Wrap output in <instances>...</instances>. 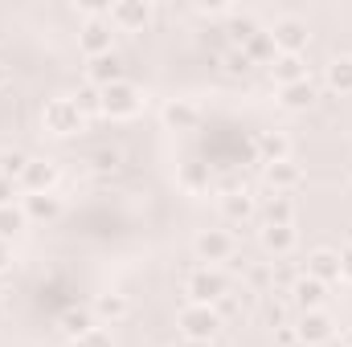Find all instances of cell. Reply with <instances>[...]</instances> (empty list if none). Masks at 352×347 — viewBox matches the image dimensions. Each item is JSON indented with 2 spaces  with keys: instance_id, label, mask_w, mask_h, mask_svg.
I'll use <instances>...</instances> for the list:
<instances>
[{
  "instance_id": "cell-8",
  "label": "cell",
  "mask_w": 352,
  "mask_h": 347,
  "mask_svg": "<svg viewBox=\"0 0 352 347\" xmlns=\"http://www.w3.org/2000/svg\"><path fill=\"white\" fill-rule=\"evenodd\" d=\"M295 335H299V344H307V347H324V344H332L336 323H332V315H328V311H303V319H299Z\"/></svg>"
},
{
  "instance_id": "cell-3",
  "label": "cell",
  "mask_w": 352,
  "mask_h": 347,
  "mask_svg": "<svg viewBox=\"0 0 352 347\" xmlns=\"http://www.w3.org/2000/svg\"><path fill=\"white\" fill-rule=\"evenodd\" d=\"M266 33H270L274 49H278V53H291V58H299V53L307 49V41H311V29H307L303 16H278Z\"/></svg>"
},
{
  "instance_id": "cell-29",
  "label": "cell",
  "mask_w": 352,
  "mask_h": 347,
  "mask_svg": "<svg viewBox=\"0 0 352 347\" xmlns=\"http://www.w3.org/2000/svg\"><path fill=\"white\" fill-rule=\"evenodd\" d=\"M180 188H184V192H192V196H197V192H205V188H209V172H205L201 164H188V168L180 172Z\"/></svg>"
},
{
  "instance_id": "cell-6",
  "label": "cell",
  "mask_w": 352,
  "mask_h": 347,
  "mask_svg": "<svg viewBox=\"0 0 352 347\" xmlns=\"http://www.w3.org/2000/svg\"><path fill=\"white\" fill-rule=\"evenodd\" d=\"M234 250H238V241H234V233H226V229H205V233H197V241H192V254H197L201 265L230 261Z\"/></svg>"
},
{
  "instance_id": "cell-24",
  "label": "cell",
  "mask_w": 352,
  "mask_h": 347,
  "mask_svg": "<svg viewBox=\"0 0 352 347\" xmlns=\"http://www.w3.org/2000/svg\"><path fill=\"white\" fill-rule=\"evenodd\" d=\"M266 225H295V204H291V196H270V204H266Z\"/></svg>"
},
{
  "instance_id": "cell-35",
  "label": "cell",
  "mask_w": 352,
  "mask_h": 347,
  "mask_svg": "<svg viewBox=\"0 0 352 347\" xmlns=\"http://www.w3.org/2000/svg\"><path fill=\"white\" fill-rule=\"evenodd\" d=\"M12 265V250H8V241H0V274Z\"/></svg>"
},
{
  "instance_id": "cell-25",
  "label": "cell",
  "mask_w": 352,
  "mask_h": 347,
  "mask_svg": "<svg viewBox=\"0 0 352 347\" xmlns=\"http://www.w3.org/2000/svg\"><path fill=\"white\" fill-rule=\"evenodd\" d=\"M25 225H29V217H25V208H21V204H8V208H0V241L16 237Z\"/></svg>"
},
{
  "instance_id": "cell-15",
  "label": "cell",
  "mask_w": 352,
  "mask_h": 347,
  "mask_svg": "<svg viewBox=\"0 0 352 347\" xmlns=\"http://www.w3.org/2000/svg\"><path fill=\"white\" fill-rule=\"evenodd\" d=\"M307 278H316V282H336L340 278V254L336 250H316L311 258H307Z\"/></svg>"
},
{
  "instance_id": "cell-36",
  "label": "cell",
  "mask_w": 352,
  "mask_h": 347,
  "mask_svg": "<svg viewBox=\"0 0 352 347\" xmlns=\"http://www.w3.org/2000/svg\"><path fill=\"white\" fill-rule=\"evenodd\" d=\"M278 339H283V347H295V344H299V335H295L291 327H283V331H278Z\"/></svg>"
},
{
  "instance_id": "cell-9",
  "label": "cell",
  "mask_w": 352,
  "mask_h": 347,
  "mask_svg": "<svg viewBox=\"0 0 352 347\" xmlns=\"http://www.w3.org/2000/svg\"><path fill=\"white\" fill-rule=\"evenodd\" d=\"M111 21L107 16H90L87 25L78 29V45H82V53L87 58H102V53H111Z\"/></svg>"
},
{
  "instance_id": "cell-33",
  "label": "cell",
  "mask_w": 352,
  "mask_h": 347,
  "mask_svg": "<svg viewBox=\"0 0 352 347\" xmlns=\"http://www.w3.org/2000/svg\"><path fill=\"white\" fill-rule=\"evenodd\" d=\"M12 196H16V184L0 176V208H8V204H12Z\"/></svg>"
},
{
  "instance_id": "cell-17",
  "label": "cell",
  "mask_w": 352,
  "mask_h": 347,
  "mask_svg": "<svg viewBox=\"0 0 352 347\" xmlns=\"http://www.w3.org/2000/svg\"><path fill=\"white\" fill-rule=\"evenodd\" d=\"M324 82H328V90H332V94L349 98V94H352V58H349V53L328 62V70H324Z\"/></svg>"
},
{
  "instance_id": "cell-7",
  "label": "cell",
  "mask_w": 352,
  "mask_h": 347,
  "mask_svg": "<svg viewBox=\"0 0 352 347\" xmlns=\"http://www.w3.org/2000/svg\"><path fill=\"white\" fill-rule=\"evenodd\" d=\"M107 21H111V29H123V33H140V29L152 21V4H148V0H119V4H111Z\"/></svg>"
},
{
  "instance_id": "cell-14",
  "label": "cell",
  "mask_w": 352,
  "mask_h": 347,
  "mask_svg": "<svg viewBox=\"0 0 352 347\" xmlns=\"http://www.w3.org/2000/svg\"><path fill=\"white\" fill-rule=\"evenodd\" d=\"M258 241H263L266 254L283 258V254H291V250H295V225H263Z\"/></svg>"
},
{
  "instance_id": "cell-4",
  "label": "cell",
  "mask_w": 352,
  "mask_h": 347,
  "mask_svg": "<svg viewBox=\"0 0 352 347\" xmlns=\"http://www.w3.org/2000/svg\"><path fill=\"white\" fill-rule=\"evenodd\" d=\"M41 123H45V131H50V135H78L87 119L78 115L74 98H70V94H62V98H50V102H45Z\"/></svg>"
},
{
  "instance_id": "cell-34",
  "label": "cell",
  "mask_w": 352,
  "mask_h": 347,
  "mask_svg": "<svg viewBox=\"0 0 352 347\" xmlns=\"http://www.w3.org/2000/svg\"><path fill=\"white\" fill-rule=\"evenodd\" d=\"M340 278H349V282H352V246L340 254Z\"/></svg>"
},
{
  "instance_id": "cell-23",
  "label": "cell",
  "mask_w": 352,
  "mask_h": 347,
  "mask_svg": "<svg viewBox=\"0 0 352 347\" xmlns=\"http://www.w3.org/2000/svg\"><path fill=\"white\" fill-rule=\"evenodd\" d=\"M242 53H246V62H274V58H278V49H274L270 33H263V29L242 45Z\"/></svg>"
},
{
  "instance_id": "cell-32",
  "label": "cell",
  "mask_w": 352,
  "mask_h": 347,
  "mask_svg": "<svg viewBox=\"0 0 352 347\" xmlns=\"http://www.w3.org/2000/svg\"><path fill=\"white\" fill-rule=\"evenodd\" d=\"M246 282H250V286H258V290L270 286V282H274V265H254V270L246 274Z\"/></svg>"
},
{
  "instance_id": "cell-1",
  "label": "cell",
  "mask_w": 352,
  "mask_h": 347,
  "mask_svg": "<svg viewBox=\"0 0 352 347\" xmlns=\"http://www.w3.org/2000/svg\"><path fill=\"white\" fill-rule=\"evenodd\" d=\"M176 327H180V335H184V339H192V344H209V339L221 331V315H217L213 307L188 302V307H180Z\"/></svg>"
},
{
  "instance_id": "cell-37",
  "label": "cell",
  "mask_w": 352,
  "mask_h": 347,
  "mask_svg": "<svg viewBox=\"0 0 352 347\" xmlns=\"http://www.w3.org/2000/svg\"><path fill=\"white\" fill-rule=\"evenodd\" d=\"M0 86H4V66H0Z\"/></svg>"
},
{
  "instance_id": "cell-16",
  "label": "cell",
  "mask_w": 352,
  "mask_h": 347,
  "mask_svg": "<svg viewBox=\"0 0 352 347\" xmlns=\"http://www.w3.org/2000/svg\"><path fill=\"white\" fill-rule=\"evenodd\" d=\"M21 208H25L29 221H54V217L62 213V200H58L54 192H29Z\"/></svg>"
},
{
  "instance_id": "cell-26",
  "label": "cell",
  "mask_w": 352,
  "mask_h": 347,
  "mask_svg": "<svg viewBox=\"0 0 352 347\" xmlns=\"http://www.w3.org/2000/svg\"><path fill=\"white\" fill-rule=\"evenodd\" d=\"M70 98H74V106H78V115H82V119H87V115H102V90H94L90 82L82 90H74Z\"/></svg>"
},
{
  "instance_id": "cell-22",
  "label": "cell",
  "mask_w": 352,
  "mask_h": 347,
  "mask_svg": "<svg viewBox=\"0 0 352 347\" xmlns=\"http://www.w3.org/2000/svg\"><path fill=\"white\" fill-rule=\"evenodd\" d=\"M221 213H226L230 221H250V217H254V200L246 196V188H242V192H230V196H221Z\"/></svg>"
},
{
  "instance_id": "cell-18",
  "label": "cell",
  "mask_w": 352,
  "mask_h": 347,
  "mask_svg": "<svg viewBox=\"0 0 352 347\" xmlns=\"http://www.w3.org/2000/svg\"><path fill=\"white\" fill-rule=\"evenodd\" d=\"M164 123L176 127V131H192L197 123H201V110H197V102H188V98H176L164 106Z\"/></svg>"
},
{
  "instance_id": "cell-20",
  "label": "cell",
  "mask_w": 352,
  "mask_h": 347,
  "mask_svg": "<svg viewBox=\"0 0 352 347\" xmlns=\"http://www.w3.org/2000/svg\"><path fill=\"white\" fill-rule=\"evenodd\" d=\"M278 102H283L287 110H307V106H316V86H311V78H307V82H295V86H278Z\"/></svg>"
},
{
  "instance_id": "cell-13",
  "label": "cell",
  "mask_w": 352,
  "mask_h": 347,
  "mask_svg": "<svg viewBox=\"0 0 352 347\" xmlns=\"http://www.w3.org/2000/svg\"><path fill=\"white\" fill-rule=\"evenodd\" d=\"M291 298H295V307H303V311H324V282H316V278H295L291 282Z\"/></svg>"
},
{
  "instance_id": "cell-10",
  "label": "cell",
  "mask_w": 352,
  "mask_h": 347,
  "mask_svg": "<svg viewBox=\"0 0 352 347\" xmlns=\"http://www.w3.org/2000/svg\"><path fill=\"white\" fill-rule=\"evenodd\" d=\"M87 82H90L94 90H107V86H115V82H123V62H119V53H102V58H90Z\"/></svg>"
},
{
  "instance_id": "cell-30",
  "label": "cell",
  "mask_w": 352,
  "mask_h": 347,
  "mask_svg": "<svg viewBox=\"0 0 352 347\" xmlns=\"http://www.w3.org/2000/svg\"><path fill=\"white\" fill-rule=\"evenodd\" d=\"M74 347H115V344H111V331L107 327H90L87 335L74 339Z\"/></svg>"
},
{
  "instance_id": "cell-21",
  "label": "cell",
  "mask_w": 352,
  "mask_h": 347,
  "mask_svg": "<svg viewBox=\"0 0 352 347\" xmlns=\"http://www.w3.org/2000/svg\"><path fill=\"white\" fill-rule=\"evenodd\" d=\"M258 152H263L266 168H270V164H283V160H287L291 143H287V135H278V131H263V135H258Z\"/></svg>"
},
{
  "instance_id": "cell-11",
  "label": "cell",
  "mask_w": 352,
  "mask_h": 347,
  "mask_svg": "<svg viewBox=\"0 0 352 347\" xmlns=\"http://www.w3.org/2000/svg\"><path fill=\"white\" fill-rule=\"evenodd\" d=\"M54 184H58V168H54L50 160H29V168L21 176L25 196H29V192H54Z\"/></svg>"
},
{
  "instance_id": "cell-31",
  "label": "cell",
  "mask_w": 352,
  "mask_h": 347,
  "mask_svg": "<svg viewBox=\"0 0 352 347\" xmlns=\"http://www.w3.org/2000/svg\"><path fill=\"white\" fill-rule=\"evenodd\" d=\"M90 327H94V323H90L87 311H70V315H66V331H70L74 339H78V335H87Z\"/></svg>"
},
{
  "instance_id": "cell-5",
  "label": "cell",
  "mask_w": 352,
  "mask_h": 347,
  "mask_svg": "<svg viewBox=\"0 0 352 347\" xmlns=\"http://www.w3.org/2000/svg\"><path fill=\"white\" fill-rule=\"evenodd\" d=\"M140 110H144V94H140V86H131L127 78L102 90V115H111V119H135Z\"/></svg>"
},
{
  "instance_id": "cell-2",
  "label": "cell",
  "mask_w": 352,
  "mask_h": 347,
  "mask_svg": "<svg viewBox=\"0 0 352 347\" xmlns=\"http://www.w3.org/2000/svg\"><path fill=\"white\" fill-rule=\"evenodd\" d=\"M184 290L192 294V302H201V307H213V302H221V298L230 294V278H226L217 265H197V270L188 274Z\"/></svg>"
},
{
  "instance_id": "cell-27",
  "label": "cell",
  "mask_w": 352,
  "mask_h": 347,
  "mask_svg": "<svg viewBox=\"0 0 352 347\" xmlns=\"http://www.w3.org/2000/svg\"><path fill=\"white\" fill-rule=\"evenodd\" d=\"M94 311H98V319L119 323V319L127 315V298H123V294H102V298H94Z\"/></svg>"
},
{
  "instance_id": "cell-19",
  "label": "cell",
  "mask_w": 352,
  "mask_h": 347,
  "mask_svg": "<svg viewBox=\"0 0 352 347\" xmlns=\"http://www.w3.org/2000/svg\"><path fill=\"white\" fill-rule=\"evenodd\" d=\"M266 180H270V188H274L278 196H287L291 188L303 184V172H299L291 160H283V164H270V168H266Z\"/></svg>"
},
{
  "instance_id": "cell-28",
  "label": "cell",
  "mask_w": 352,
  "mask_h": 347,
  "mask_svg": "<svg viewBox=\"0 0 352 347\" xmlns=\"http://www.w3.org/2000/svg\"><path fill=\"white\" fill-rule=\"evenodd\" d=\"M25 168H29V156H25V152H16V147H12V152H0V176H4V180L16 184V180L25 176Z\"/></svg>"
},
{
  "instance_id": "cell-12",
  "label": "cell",
  "mask_w": 352,
  "mask_h": 347,
  "mask_svg": "<svg viewBox=\"0 0 352 347\" xmlns=\"http://www.w3.org/2000/svg\"><path fill=\"white\" fill-rule=\"evenodd\" d=\"M270 78H274L278 86H295V82H307V66H303V58L278 53V58L270 62Z\"/></svg>"
}]
</instances>
